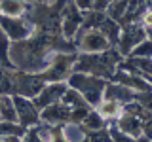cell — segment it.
<instances>
[{"label": "cell", "mask_w": 152, "mask_h": 142, "mask_svg": "<svg viewBox=\"0 0 152 142\" xmlns=\"http://www.w3.org/2000/svg\"><path fill=\"white\" fill-rule=\"evenodd\" d=\"M145 38H150V34L139 25V23H133V25H122L120 36H118L116 44H114L112 47L120 53L122 59H126V57L131 53L133 47L139 44L141 40H145Z\"/></svg>", "instance_id": "cell-6"}, {"label": "cell", "mask_w": 152, "mask_h": 142, "mask_svg": "<svg viewBox=\"0 0 152 142\" xmlns=\"http://www.w3.org/2000/svg\"><path fill=\"white\" fill-rule=\"evenodd\" d=\"M82 125H84L86 131H97V129H104V127H108V121L104 120L95 108H89L88 114H86V117L82 120Z\"/></svg>", "instance_id": "cell-20"}, {"label": "cell", "mask_w": 152, "mask_h": 142, "mask_svg": "<svg viewBox=\"0 0 152 142\" xmlns=\"http://www.w3.org/2000/svg\"><path fill=\"white\" fill-rule=\"evenodd\" d=\"M82 13L78 8L74 6L72 0H66L59 9V19H57V25H59V34L65 40H74V36L78 34L80 27H82Z\"/></svg>", "instance_id": "cell-5"}, {"label": "cell", "mask_w": 152, "mask_h": 142, "mask_svg": "<svg viewBox=\"0 0 152 142\" xmlns=\"http://www.w3.org/2000/svg\"><path fill=\"white\" fill-rule=\"evenodd\" d=\"M112 125L118 127V129L122 133H126V135L135 136V138H139V136H148L150 138V133H148L150 121H142L139 116H135V114H131V112L124 110L120 116H118V120L112 121Z\"/></svg>", "instance_id": "cell-10"}, {"label": "cell", "mask_w": 152, "mask_h": 142, "mask_svg": "<svg viewBox=\"0 0 152 142\" xmlns=\"http://www.w3.org/2000/svg\"><path fill=\"white\" fill-rule=\"evenodd\" d=\"M127 57H152V40L145 38L131 49V53Z\"/></svg>", "instance_id": "cell-25"}, {"label": "cell", "mask_w": 152, "mask_h": 142, "mask_svg": "<svg viewBox=\"0 0 152 142\" xmlns=\"http://www.w3.org/2000/svg\"><path fill=\"white\" fill-rule=\"evenodd\" d=\"M72 44L76 53H103V51L112 47L107 36L97 28H80Z\"/></svg>", "instance_id": "cell-4"}, {"label": "cell", "mask_w": 152, "mask_h": 142, "mask_svg": "<svg viewBox=\"0 0 152 142\" xmlns=\"http://www.w3.org/2000/svg\"><path fill=\"white\" fill-rule=\"evenodd\" d=\"M27 2H32V4H36V6H51L55 0H27Z\"/></svg>", "instance_id": "cell-32"}, {"label": "cell", "mask_w": 152, "mask_h": 142, "mask_svg": "<svg viewBox=\"0 0 152 142\" xmlns=\"http://www.w3.org/2000/svg\"><path fill=\"white\" fill-rule=\"evenodd\" d=\"M120 28H122L120 23L112 21V19H108L107 15H104V19L101 21V25H99L97 30H101L103 34L107 36V40L114 46V44H116V40H118V36H120Z\"/></svg>", "instance_id": "cell-23"}, {"label": "cell", "mask_w": 152, "mask_h": 142, "mask_svg": "<svg viewBox=\"0 0 152 142\" xmlns=\"http://www.w3.org/2000/svg\"><path fill=\"white\" fill-rule=\"evenodd\" d=\"M127 4H129V0H114L104 9V15L108 19H112V21H116V23H122L124 15H126V9H127Z\"/></svg>", "instance_id": "cell-24"}, {"label": "cell", "mask_w": 152, "mask_h": 142, "mask_svg": "<svg viewBox=\"0 0 152 142\" xmlns=\"http://www.w3.org/2000/svg\"><path fill=\"white\" fill-rule=\"evenodd\" d=\"M95 110L101 114L108 123H112L114 120H118V116L124 112V104L116 102V101H110V99H101L99 104L95 106Z\"/></svg>", "instance_id": "cell-18"}, {"label": "cell", "mask_w": 152, "mask_h": 142, "mask_svg": "<svg viewBox=\"0 0 152 142\" xmlns=\"http://www.w3.org/2000/svg\"><path fill=\"white\" fill-rule=\"evenodd\" d=\"M13 99V106H15V114H17V123L23 129H31L36 127L40 123V110L34 106L32 99L21 97V95H12Z\"/></svg>", "instance_id": "cell-9"}, {"label": "cell", "mask_w": 152, "mask_h": 142, "mask_svg": "<svg viewBox=\"0 0 152 142\" xmlns=\"http://www.w3.org/2000/svg\"><path fill=\"white\" fill-rule=\"evenodd\" d=\"M0 121L17 123V114H15L12 95H0Z\"/></svg>", "instance_id": "cell-21"}, {"label": "cell", "mask_w": 152, "mask_h": 142, "mask_svg": "<svg viewBox=\"0 0 152 142\" xmlns=\"http://www.w3.org/2000/svg\"><path fill=\"white\" fill-rule=\"evenodd\" d=\"M110 2H114V0H110Z\"/></svg>", "instance_id": "cell-34"}, {"label": "cell", "mask_w": 152, "mask_h": 142, "mask_svg": "<svg viewBox=\"0 0 152 142\" xmlns=\"http://www.w3.org/2000/svg\"><path fill=\"white\" fill-rule=\"evenodd\" d=\"M122 57L114 47L103 51V53H76L74 59V68L72 72H84V74H91L103 80H110L114 70L118 68Z\"/></svg>", "instance_id": "cell-1"}, {"label": "cell", "mask_w": 152, "mask_h": 142, "mask_svg": "<svg viewBox=\"0 0 152 142\" xmlns=\"http://www.w3.org/2000/svg\"><path fill=\"white\" fill-rule=\"evenodd\" d=\"M69 116H70L69 108H65L61 102H55L40 110V123H46L50 127H59L61 123L69 121Z\"/></svg>", "instance_id": "cell-13"}, {"label": "cell", "mask_w": 152, "mask_h": 142, "mask_svg": "<svg viewBox=\"0 0 152 142\" xmlns=\"http://www.w3.org/2000/svg\"><path fill=\"white\" fill-rule=\"evenodd\" d=\"M74 6L80 9V12H88V9H91V0H72Z\"/></svg>", "instance_id": "cell-31"}, {"label": "cell", "mask_w": 152, "mask_h": 142, "mask_svg": "<svg viewBox=\"0 0 152 142\" xmlns=\"http://www.w3.org/2000/svg\"><path fill=\"white\" fill-rule=\"evenodd\" d=\"M110 80L116 82V83H120V85H124V87H127L129 91H133L135 95L150 91V80L142 78V76L139 72H135V70L127 68L122 61H120V64H118V68L114 70V74H112Z\"/></svg>", "instance_id": "cell-8"}, {"label": "cell", "mask_w": 152, "mask_h": 142, "mask_svg": "<svg viewBox=\"0 0 152 142\" xmlns=\"http://www.w3.org/2000/svg\"><path fill=\"white\" fill-rule=\"evenodd\" d=\"M15 87V68L0 66V95H13Z\"/></svg>", "instance_id": "cell-22"}, {"label": "cell", "mask_w": 152, "mask_h": 142, "mask_svg": "<svg viewBox=\"0 0 152 142\" xmlns=\"http://www.w3.org/2000/svg\"><path fill=\"white\" fill-rule=\"evenodd\" d=\"M27 0H0V17H23L28 13Z\"/></svg>", "instance_id": "cell-15"}, {"label": "cell", "mask_w": 152, "mask_h": 142, "mask_svg": "<svg viewBox=\"0 0 152 142\" xmlns=\"http://www.w3.org/2000/svg\"><path fill=\"white\" fill-rule=\"evenodd\" d=\"M103 99H110V101H116L120 104H127L135 99V93L129 91L127 87H124V85L108 80L104 83V89H103Z\"/></svg>", "instance_id": "cell-14"}, {"label": "cell", "mask_w": 152, "mask_h": 142, "mask_svg": "<svg viewBox=\"0 0 152 142\" xmlns=\"http://www.w3.org/2000/svg\"><path fill=\"white\" fill-rule=\"evenodd\" d=\"M74 59L76 51H53L42 70V78L46 82H66L74 68Z\"/></svg>", "instance_id": "cell-3"}, {"label": "cell", "mask_w": 152, "mask_h": 142, "mask_svg": "<svg viewBox=\"0 0 152 142\" xmlns=\"http://www.w3.org/2000/svg\"><path fill=\"white\" fill-rule=\"evenodd\" d=\"M82 142H110L108 127H104V129H97V131H86V136H84Z\"/></svg>", "instance_id": "cell-26"}, {"label": "cell", "mask_w": 152, "mask_h": 142, "mask_svg": "<svg viewBox=\"0 0 152 142\" xmlns=\"http://www.w3.org/2000/svg\"><path fill=\"white\" fill-rule=\"evenodd\" d=\"M59 102L63 104L65 108H69V110H76V108H89V106H88V102L84 101L82 95H80L78 91H74V89H70L69 85H66L65 93L61 95Z\"/></svg>", "instance_id": "cell-19"}, {"label": "cell", "mask_w": 152, "mask_h": 142, "mask_svg": "<svg viewBox=\"0 0 152 142\" xmlns=\"http://www.w3.org/2000/svg\"><path fill=\"white\" fill-rule=\"evenodd\" d=\"M142 2H146V4H150V0H142Z\"/></svg>", "instance_id": "cell-33"}, {"label": "cell", "mask_w": 152, "mask_h": 142, "mask_svg": "<svg viewBox=\"0 0 152 142\" xmlns=\"http://www.w3.org/2000/svg\"><path fill=\"white\" fill-rule=\"evenodd\" d=\"M65 89H66V82H46L44 87L32 97V102H34V106L38 110H42L46 106H51V104L59 102Z\"/></svg>", "instance_id": "cell-12"}, {"label": "cell", "mask_w": 152, "mask_h": 142, "mask_svg": "<svg viewBox=\"0 0 152 142\" xmlns=\"http://www.w3.org/2000/svg\"><path fill=\"white\" fill-rule=\"evenodd\" d=\"M108 136H110V142H137L135 136H129L126 133H122L118 127H114L112 123H108Z\"/></svg>", "instance_id": "cell-27"}, {"label": "cell", "mask_w": 152, "mask_h": 142, "mask_svg": "<svg viewBox=\"0 0 152 142\" xmlns=\"http://www.w3.org/2000/svg\"><path fill=\"white\" fill-rule=\"evenodd\" d=\"M108 4H110V0H91V9H95V12H104L108 8Z\"/></svg>", "instance_id": "cell-30"}, {"label": "cell", "mask_w": 152, "mask_h": 142, "mask_svg": "<svg viewBox=\"0 0 152 142\" xmlns=\"http://www.w3.org/2000/svg\"><path fill=\"white\" fill-rule=\"evenodd\" d=\"M23 142H44V140L38 136L34 127H31V129H25V133H23Z\"/></svg>", "instance_id": "cell-29"}, {"label": "cell", "mask_w": 152, "mask_h": 142, "mask_svg": "<svg viewBox=\"0 0 152 142\" xmlns=\"http://www.w3.org/2000/svg\"><path fill=\"white\" fill-rule=\"evenodd\" d=\"M44 83H46V80L42 78V74L15 70V87H13V95H21V97L32 99L42 87H44Z\"/></svg>", "instance_id": "cell-11"}, {"label": "cell", "mask_w": 152, "mask_h": 142, "mask_svg": "<svg viewBox=\"0 0 152 142\" xmlns=\"http://www.w3.org/2000/svg\"><path fill=\"white\" fill-rule=\"evenodd\" d=\"M57 129H59V135L65 142H82L86 136L84 125L82 123H76V121H65Z\"/></svg>", "instance_id": "cell-16"}, {"label": "cell", "mask_w": 152, "mask_h": 142, "mask_svg": "<svg viewBox=\"0 0 152 142\" xmlns=\"http://www.w3.org/2000/svg\"><path fill=\"white\" fill-rule=\"evenodd\" d=\"M23 129L19 123H12V121H0V136H6V135H19L23 136Z\"/></svg>", "instance_id": "cell-28"}, {"label": "cell", "mask_w": 152, "mask_h": 142, "mask_svg": "<svg viewBox=\"0 0 152 142\" xmlns=\"http://www.w3.org/2000/svg\"><path fill=\"white\" fill-rule=\"evenodd\" d=\"M104 83H107V80L91 74H84V72H70V76L66 78V85L82 95L89 108H95L99 101L103 99Z\"/></svg>", "instance_id": "cell-2"}, {"label": "cell", "mask_w": 152, "mask_h": 142, "mask_svg": "<svg viewBox=\"0 0 152 142\" xmlns=\"http://www.w3.org/2000/svg\"><path fill=\"white\" fill-rule=\"evenodd\" d=\"M0 28H2L4 34L12 42L27 40V38H31L36 32L34 23L27 15H23V17H0Z\"/></svg>", "instance_id": "cell-7"}, {"label": "cell", "mask_w": 152, "mask_h": 142, "mask_svg": "<svg viewBox=\"0 0 152 142\" xmlns=\"http://www.w3.org/2000/svg\"><path fill=\"white\" fill-rule=\"evenodd\" d=\"M122 63L127 66V68L139 72L142 78L150 80V74H152V57H126L122 59Z\"/></svg>", "instance_id": "cell-17"}]
</instances>
